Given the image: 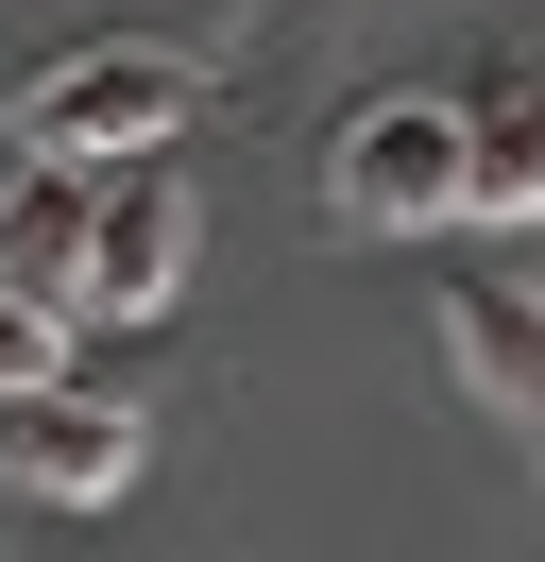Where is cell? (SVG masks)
<instances>
[{
	"instance_id": "obj_4",
	"label": "cell",
	"mask_w": 545,
	"mask_h": 562,
	"mask_svg": "<svg viewBox=\"0 0 545 562\" xmlns=\"http://www.w3.org/2000/svg\"><path fill=\"white\" fill-rule=\"evenodd\" d=\"M188 239H204V205L154 171V154H136V171H86V273H68V324H170Z\"/></svg>"
},
{
	"instance_id": "obj_7",
	"label": "cell",
	"mask_w": 545,
	"mask_h": 562,
	"mask_svg": "<svg viewBox=\"0 0 545 562\" xmlns=\"http://www.w3.org/2000/svg\"><path fill=\"white\" fill-rule=\"evenodd\" d=\"M68 273H86V171H18L0 188V307L68 324Z\"/></svg>"
},
{
	"instance_id": "obj_6",
	"label": "cell",
	"mask_w": 545,
	"mask_h": 562,
	"mask_svg": "<svg viewBox=\"0 0 545 562\" xmlns=\"http://www.w3.org/2000/svg\"><path fill=\"white\" fill-rule=\"evenodd\" d=\"M443 120H460V222H545V35L477 52Z\"/></svg>"
},
{
	"instance_id": "obj_3",
	"label": "cell",
	"mask_w": 545,
	"mask_h": 562,
	"mask_svg": "<svg viewBox=\"0 0 545 562\" xmlns=\"http://www.w3.org/2000/svg\"><path fill=\"white\" fill-rule=\"evenodd\" d=\"M426 341H443V375H460V409L545 477V290L529 273H443L426 290Z\"/></svg>"
},
{
	"instance_id": "obj_2",
	"label": "cell",
	"mask_w": 545,
	"mask_h": 562,
	"mask_svg": "<svg viewBox=\"0 0 545 562\" xmlns=\"http://www.w3.org/2000/svg\"><path fill=\"white\" fill-rule=\"evenodd\" d=\"M324 222L341 239H443L460 222V120H443V86H375L324 137Z\"/></svg>"
},
{
	"instance_id": "obj_1",
	"label": "cell",
	"mask_w": 545,
	"mask_h": 562,
	"mask_svg": "<svg viewBox=\"0 0 545 562\" xmlns=\"http://www.w3.org/2000/svg\"><path fill=\"white\" fill-rule=\"evenodd\" d=\"M204 103L188 52H136V35H68L52 69L18 86V171H136V154H170Z\"/></svg>"
},
{
	"instance_id": "obj_5",
	"label": "cell",
	"mask_w": 545,
	"mask_h": 562,
	"mask_svg": "<svg viewBox=\"0 0 545 562\" xmlns=\"http://www.w3.org/2000/svg\"><path fill=\"white\" fill-rule=\"evenodd\" d=\"M136 443H154V426H136L120 392H86V375L0 392V477H18V494H52V512H102V494H136Z\"/></svg>"
},
{
	"instance_id": "obj_8",
	"label": "cell",
	"mask_w": 545,
	"mask_h": 562,
	"mask_svg": "<svg viewBox=\"0 0 545 562\" xmlns=\"http://www.w3.org/2000/svg\"><path fill=\"white\" fill-rule=\"evenodd\" d=\"M34 375H68V324L52 307H0V392H34Z\"/></svg>"
}]
</instances>
